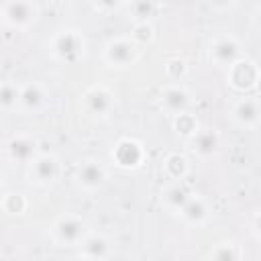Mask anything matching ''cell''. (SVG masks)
Listing matches in <instances>:
<instances>
[{"label":"cell","mask_w":261,"mask_h":261,"mask_svg":"<svg viewBox=\"0 0 261 261\" xmlns=\"http://www.w3.org/2000/svg\"><path fill=\"white\" fill-rule=\"evenodd\" d=\"M253 24H255L257 31H261V6H257L255 12H253Z\"/></svg>","instance_id":"28"},{"label":"cell","mask_w":261,"mask_h":261,"mask_svg":"<svg viewBox=\"0 0 261 261\" xmlns=\"http://www.w3.org/2000/svg\"><path fill=\"white\" fill-rule=\"evenodd\" d=\"M220 145H222V141H220V135L216 128H200L190 139V149L202 159H210V157L218 155Z\"/></svg>","instance_id":"15"},{"label":"cell","mask_w":261,"mask_h":261,"mask_svg":"<svg viewBox=\"0 0 261 261\" xmlns=\"http://www.w3.org/2000/svg\"><path fill=\"white\" fill-rule=\"evenodd\" d=\"M108 179V169L98 159H86L75 167V184L84 192H98Z\"/></svg>","instance_id":"7"},{"label":"cell","mask_w":261,"mask_h":261,"mask_svg":"<svg viewBox=\"0 0 261 261\" xmlns=\"http://www.w3.org/2000/svg\"><path fill=\"white\" fill-rule=\"evenodd\" d=\"M165 71H167L171 82H179L184 77V73H186V63L181 59H171V61H167Z\"/></svg>","instance_id":"26"},{"label":"cell","mask_w":261,"mask_h":261,"mask_svg":"<svg viewBox=\"0 0 261 261\" xmlns=\"http://www.w3.org/2000/svg\"><path fill=\"white\" fill-rule=\"evenodd\" d=\"M61 163L53 153H39L27 165V181L35 188H49L59 179Z\"/></svg>","instance_id":"3"},{"label":"cell","mask_w":261,"mask_h":261,"mask_svg":"<svg viewBox=\"0 0 261 261\" xmlns=\"http://www.w3.org/2000/svg\"><path fill=\"white\" fill-rule=\"evenodd\" d=\"M139 57V45L130 37H116L104 45V61L108 67H130Z\"/></svg>","instance_id":"4"},{"label":"cell","mask_w":261,"mask_h":261,"mask_svg":"<svg viewBox=\"0 0 261 261\" xmlns=\"http://www.w3.org/2000/svg\"><path fill=\"white\" fill-rule=\"evenodd\" d=\"M80 106L92 118H106L114 110V96L106 86H90L82 94Z\"/></svg>","instance_id":"6"},{"label":"cell","mask_w":261,"mask_h":261,"mask_svg":"<svg viewBox=\"0 0 261 261\" xmlns=\"http://www.w3.org/2000/svg\"><path fill=\"white\" fill-rule=\"evenodd\" d=\"M2 208L6 214H22L27 210V198L20 192H8L2 198Z\"/></svg>","instance_id":"23"},{"label":"cell","mask_w":261,"mask_h":261,"mask_svg":"<svg viewBox=\"0 0 261 261\" xmlns=\"http://www.w3.org/2000/svg\"><path fill=\"white\" fill-rule=\"evenodd\" d=\"M0 16L6 27L29 29L39 16V6L29 0H8L0 6Z\"/></svg>","instance_id":"5"},{"label":"cell","mask_w":261,"mask_h":261,"mask_svg":"<svg viewBox=\"0 0 261 261\" xmlns=\"http://www.w3.org/2000/svg\"><path fill=\"white\" fill-rule=\"evenodd\" d=\"M71 261H92V259H88V257H84V255H77V257H73Z\"/></svg>","instance_id":"29"},{"label":"cell","mask_w":261,"mask_h":261,"mask_svg":"<svg viewBox=\"0 0 261 261\" xmlns=\"http://www.w3.org/2000/svg\"><path fill=\"white\" fill-rule=\"evenodd\" d=\"M153 37H155V33H153V27H151L149 22H137L130 39H133L137 45H145V43H151Z\"/></svg>","instance_id":"25"},{"label":"cell","mask_w":261,"mask_h":261,"mask_svg":"<svg viewBox=\"0 0 261 261\" xmlns=\"http://www.w3.org/2000/svg\"><path fill=\"white\" fill-rule=\"evenodd\" d=\"M47 104V90L39 82H29L20 86V98H18V108L27 114H37L45 108Z\"/></svg>","instance_id":"14"},{"label":"cell","mask_w":261,"mask_h":261,"mask_svg":"<svg viewBox=\"0 0 261 261\" xmlns=\"http://www.w3.org/2000/svg\"><path fill=\"white\" fill-rule=\"evenodd\" d=\"M239 59H243V47L241 43L230 37V35H222L216 37L210 45V61L218 67H232Z\"/></svg>","instance_id":"8"},{"label":"cell","mask_w":261,"mask_h":261,"mask_svg":"<svg viewBox=\"0 0 261 261\" xmlns=\"http://www.w3.org/2000/svg\"><path fill=\"white\" fill-rule=\"evenodd\" d=\"M210 261H241L243 251L234 241H220L210 251Z\"/></svg>","instance_id":"20"},{"label":"cell","mask_w":261,"mask_h":261,"mask_svg":"<svg viewBox=\"0 0 261 261\" xmlns=\"http://www.w3.org/2000/svg\"><path fill=\"white\" fill-rule=\"evenodd\" d=\"M77 249H80V255H84L92 261H106L112 253L110 241L104 234H98V232H88V237L80 243Z\"/></svg>","instance_id":"16"},{"label":"cell","mask_w":261,"mask_h":261,"mask_svg":"<svg viewBox=\"0 0 261 261\" xmlns=\"http://www.w3.org/2000/svg\"><path fill=\"white\" fill-rule=\"evenodd\" d=\"M49 51L57 61L75 63L86 53V39L75 29H61L49 41Z\"/></svg>","instance_id":"1"},{"label":"cell","mask_w":261,"mask_h":261,"mask_svg":"<svg viewBox=\"0 0 261 261\" xmlns=\"http://www.w3.org/2000/svg\"><path fill=\"white\" fill-rule=\"evenodd\" d=\"M230 118L241 128H255L261 124V100L259 98H241L230 108Z\"/></svg>","instance_id":"9"},{"label":"cell","mask_w":261,"mask_h":261,"mask_svg":"<svg viewBox=\"0 0 261 261\" xmlns=\"http://www.w3.org/2000/svg\"><path fill=\"white\" fill-rule=\"evenodd\" d=\"M253 228H255V234L261 237V210L253 216Z\"/></svg>","instance_id":"27"},{"label":"cell","mask_w":261,"mask_h":261,"mask_svg":"<svg viewBox=\"0 0 261 261\" xmlns=\"http://www.w3.org/2000/svg\"><path fill=\"white\" fill-rule=\"evenodd\" d=\"M88 224L75 214L59 216L51 226V241L59 247H80V243L88 237Z\"/></svg>","instance_id":"2"},{"label":"cell","mask_w":261,"mask_h":261,"mask_svg":"<svg viewBox=\"0 0 261 261\" xmlns=\"http://www.w3.org/2000/svg\"><path fill=\"white\" fill-rule=\"evenodd\" d=\"M188 169H190V163H188L186 155H181V153H171L163 161V171L171 181H181L186 177Z\"/></svg>","instance_id":"19"},{"label":"cell","mask_w":261,"mask_h":261,"mask_svg":"<svg viewBox=\"0 0 261 261\" xmlns=\"http://www.w3.org/2000/svg\"><path fill=\"white\" fill-rule=\"evenodd\" d=\"M173 128H175L181 137L192 139V137L200 130V124H198L196 116H192L190 112H184V114H179V116L173 118Z\"/></svg>","instance_id":"22"},{"label":"cell","mask_w":261,"mask_h":261,"mask_svg":"<svg viewBox=\"0 0 261 261\" xmlns=\"http://www.w3.org/2000/svg\"><path fill=\"white\" fill-rule=\"evenodd\" d=\"M6 155L10 161L14 163H24L29 165L37 155H39V143L35 137L27 135V133H18L12 135L6 143Z\"/></svg>","instance_id":"10"},{"label":"cell","mask_w":261,"mask_h":261,"mask_svg":"<svg viewBox=\"0 0 261 261\" xmlns=\"http://www.w3.org/2000/svg\"><path fill=\"white\" fill-rule=\"evenodd\" d=\"M190 198H192V194L181 181H171L161 190V204L173 214H179Z\"/></svg>","instance_id":"17"},{"label":"cell","mask_w":261,"mask_h":261,"mask_svg":"<svg viewBox=\"0 0 261 261\" xmlns=\"http://www.w3.org/2000/svg\"><path fill=\"white\" fill-rule=\"evenodd\" d=\"M128 10H130L133 18H137V22H147V18L155 12V4L153 2L139 0V2H130L128 4Z\"/></svg>","instance_id":"24"},{"label":"cell","mask_w":261,"mask_h":261,"mask_svg":"<svg viewBox=\"0 0 261 261\" xmlns=\"http://www.w3.org/2000/svg\"><path fill=\"white\" fill-rule=\"evenodd\" d=\"M259 73L261 71L257 69V65L251 59L243 57L232 67H228V84L234 90H249V88H255Z\"/></svg>","instance_id":"13"},{"label":"cell","mask_w":261,"mask_h":261,"mask_svg":"<svg viewBox=\"0 0 261 261\" xmlns=\"http://www.w3.org/2000/svg\"><path fill=\"white\" fill-rule=\"evenodd\" d=\"M255 88H257V92H259V96H261V73H259V80H257V84H255Z\"/></svg>","instance_id":"30"},{"label":"cell","mask_w":261,"mask_h":261,"mask_svg":"<svg viewBox=\"0 0 261 261\" xmlns=\"http://www.w3.org/2000/svg\"><path fill=\"white\" fill-rule=\"evenodd\" d=\"M112 159L116 165L120 167H126V169H133V167H139L145 159V149L143 145L137 141V139H120L114 147H112Z\"/></svg>","instance_id":"12"},{"label":"cell","mask_w":261,"mask_h":261,"mask_svg":"<svg viewBox=\"0 0 261 261\" xmlns=\"http://www.w3.org/2000/svg\"><path fill=\"white\" fill-rule=\"evenodd\" d=\"M179 216H181V220H184L186 224L200 226V224L208 222V218H210L208 202H206L204 198H200V196H194V194H192V198L188 200V204L184 206V210L179 212Z\"/></svg>","instance_id":"18"},{"label":"cell","mask_w":261,"mask_h":261,"mask_svg":"<svg viewBox=\"0 0 261 261\" xmlns=\"http://www.w3.org/2000/svg\"><path fill=\"white\" fill-rule=\"evenodd\" d=\"M159 104H161L163 112H167L169 116L175 118V116L188 112V108H190V92L181 84H169V86H165L161 90Z\"/></svg>","instance_id":"11"},{"label":"cell","mask_w":261,"mask_h":261,"mask_svg":"<svg viewBox=\"0 0 261 261\" xmlns=\"http://www.w3.org/2000/svg\"><path fill=\"white\" fill-rule=\"evenodd\" d=\"M18 98H20V86L12 82H4L0 88V108L4 112H12L18 108Z\"/></svg>","instance_id":"21"}]
</instances>
